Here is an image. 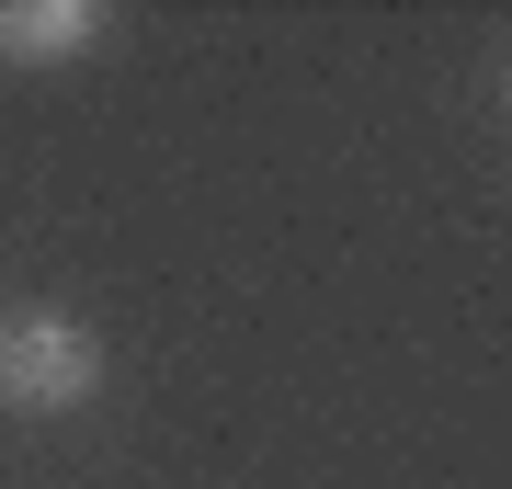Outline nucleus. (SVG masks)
<instances>
[{
    "label": "nucleus",
    "mask_w": 512,
    "mask_h": 489,
    "mask_svg": "<svg viewBox=\"0 0 512 489\" xmlns=\"http://www.w3.org/2000/svg\"><path fill=\"white\" fill-rule=\"evenodd\" d=\"M92 387H103L92 319H69V308H12L0 319V410L57 421V410H92Z\"/></svg>",
    "instance_id": "obj_1"
},
{
    "label": "nucleus",
    "mask_w": 512,
    "mask_h": 489,
    "mask_svg": "<svg viewBox=\"0 0 512 489\" xmlns=\"http://www.w3.org/2000/svg\"><path fill=\"white\" fill-rule=\"evenodd\" d=\"M103 0H0V57L12 69H69V57L103 46Z\"/></svg>",
    "instance_id": "obj_2"
}]
</instances>
